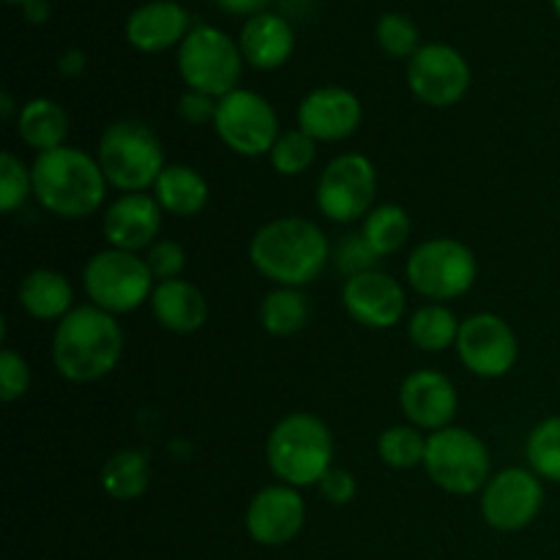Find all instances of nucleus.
Returning a JSON list of instances; mask_svg holds the SVG:
<instances>
[{
    "label": "nucleus",
    "mask_w": 560,
    "mask_h": 560,
    "mask_svg": "<svg viewBox=\"0 0 560 560\" xmlns=\"http://www.w3.org/2000/svg\"><path fill=\"white\" fill-rule=\"evenodd\" d=\"M249 260L277 288H306L326 271L331 246L312 219L277 217L252 235Z\"/></svg>",
    "instance_id": "nucleus-1"
},
{
    "label": "nucleus",
    "mask_w": 560,
    "mask_h": 560,
    "mask_svg": "<svg viewBox=\"0 0 560 560\" xmlns=\"http://www.w3.org/2000/svg\"><path fill=\"white\" fill-rule=\"evenodd\" d=\"M124 355V328L118 317L93 304H80L52 334V364L63 381L85 386L107 377Z\"/></svg>",
    "instance_id": "nucleus-2"
},
{
    "label": "nucleus",
    "mask_w": 560,
    "mask_h": 560,
    "mask_svg": "<svg viewBox=\"0 0 560 560\" xmlns=\"http://www.w3.org/2000/svg\"><path fill=\"white\" fill-rule=\"evenodd\" d=\"M31 175L36 202L58 219H88L102 211L107 200L109 184L98 167V159L82 148L60 145L55 151L36 153Z\"/></svg>",
    "instance_id": "nucleus-3"
},
{
    "label": "nucleus",
    "mask_w": 560,
    "mask_h": 560,
    "mask_svg": "<svg viewBox=\"0 0 560 560\" xmlns=\"http://www.w3.org/2000/svg\"><path fill=\"white\" fill-rule=\"evenodd\" d=\"M266 463L282 485L295 490L317 487L334 468L331 427L315 413H288L268 432Z\"/></svg>",
    "instance_id": "nucleus-4"
},
{
    "label": "nucleus",
    "mask_w": 560,
    "mask_h": 560,
    "mask_svg": "<svg viewBox=\"0 0 560 560\" xmlns=\"http://www.w3.org/2000/svg\"><path fill=\"white\" fill-rule=\"evenodd\" d=\"M96 159L107 184L120 195L153 191L159 175L167 167L156 131L135 118L115 120L102 131Z\"/></svg>",
    "instance_id": "nucleus-5"
},
{
    "label": "nucleus",
    "mask_w": 560,
    "mask_h": 560,
    "mask_svg": "<svg viewBox=\"0 0 560 560\" xmlns=\"http://www.w3.org/2000/svg\"><path fill=\"white\" fill-rule=\"evenodd\" d=\"M408 284L430 304L463 299L479 279V260L474 249L457 238H427L410 252L405 262Z\"/></svg>",
    "instance_id": "nucleus-6"
},
{
    "label": "nucleus",
    "mask_w": 560,
    "mask_h": 560,
    "mask_svg": "<svg viewBox=\"0 0 560 560\" xmlns=\"http://www.w3.org/2000/svg\"><path fill=\"white\" fill-rule=\"evenodd\" d=\"M82 288L93 306L118 317L137 312L142 304H151L156 284L145 257L107 246L85 262Z\"/></svg>",
    "instance_id": "nucleus-7"
},
{
    "label": "nucleus",
    "mask_w": 560,
    "mask_h": 560,
    "mask_svg": "<svg viewBox=\"0 0 560 560\" xmlns=\"http://www.w3.org/2000/svg\"><path fill=\"white\" fill-rule=\"evenodd\" d=\"M424 470L448 495H479L492 476L490 448L465 427H446L427 438Z\"/></svg>",
    "instance_id": "nucleus-8"
},
{
    "label": "nucleus",
    "mask_w": 560,
    "mask_h": 560,
    "mask_svg": "<svg viewBox=\"0 0 560 560\" xmlns=\"http://www.w3.org/2000/svg\"><path fill=\"white\" fill-rule=\"evenodd\" d=\"M244 55L238 42L213 25H195L178 47V74L189 91L224 98L238 91L244 74Z\"/></svg>",
    "instance_id": "nucleus-9"
},
{
    "label": "nucleus",
    "mask_w": 560,
    "mask_h": 560,
    "mask_svg": "<svg viewBox=\"0 0 560 560\" xmlns=\"http://www.w3.org/2000/svg\"><path fill=\"white\" fill-rule=\"evenodd\" d=\"M377 197V170L364 153H342L323 167L315 186L317 211L337 224L364 222Z\"/></svg>",
    "instance_id": "nucleus-10"
},
{
    "label": "nucleus",
    "mask_w": 560,
    "mask_h": 560,
    "mask_svg": "<svg viewBox=\"0 0 560 560\" xmlns=\"http://www.w3.org/2000/svg\"><path fill=\"white\" fill-rule=\"evenodd\" d=\"M213 131L224 142V148L238 156L257 159L271 153L273 142L282 135V126H279L277 109L266 96L238 88L219 98Z\"/></svg>",
    "instance_id": "nucleus-11"
},
{
    "label": "nucleus",
    "mask_w": 560,
    "mask_h": 560,
    "mask_svg": "<svg viewBox=\"0 0 560 560\" xmlns=\"http://www.w3.org/2000/svg\"><path fill=\"white\" fill-rule=\"evenodd\" d=\"M481 517L492 530L517 534L545 509V481L530 468H503L479 492Z\"/></svg>",
    "instance_id": "nucleus-12"
},
{
    "label": "nucleus",
    "mask_w": 560,
    "mask_h": 560,
    "mask_svg": "<svg viewBox=\"0 0 560 560\" xmlns=\"http://www.w3.org/2000/svg\"><path fill=\"white\" fill-rule=\"evenodd\" d=\"M454 350L459 364L481 381H498L509 375L520 359L517 334L495 312H476L465 317Z\"/></svg>",
    "instance_id": "nucleus-13"
},
{
    "label": "nucleus",
    "mask_w": 560,
    "mask_h": 560,
    "mask_svg": "<svg viewBox=\"0 0 560 560\" xmlns=\"http://www.w3.org/2000/svg\"><path fill=\"white\" fill-rule=\"evenodd\" d=\"M408 88L427 107H454L470 88L468 60L452 44H421L419 52L408 60Z\"/></svg>",
    "instance_id": "nucleus-14"
},
{
    "label": "nucleus",
    "mask_w": 560,
    "mask_h": 560,
    "mask_svg": "<svg viewBox=\"0 0 560 560\" xmlns=\"http://www.w3.org/2000/svg\"><path fill=\"white\" fill-rule=\"evenodd\" d=\"M306 503L295 487L268 485L246 506V534L262 547H282L304 530Z\"/></svg>",
    "instance_id": "nucleus-15"
},
{
    "label": "nucleus",
    "mask_w": 560,
    "mask_h": 560,
    "mask_svg": "<svg viewBox=\"0 0 560 560\" xmlns=\"http://www.w3.org/2000/svg\"><path fill=\"white\" fill-rule=\"evenodd\" d=\"M299 129L315 142H342L359 131L364 107L353 91L342 85H320L299 104Z\"/></svg>",
    "instance_id": "nucleus-16"
},
{
    "label": "nucleus",
    "mask_w": 560,
    "mask_h": 560,
    "mask_svg": "<svg viewBox=\"0 0 560 560\" xmlns=\"http://www.w3.org/2000/svg\"><path fill=\"white\" fill-rule=\"evenodd\" d=\"M342 306L359 326L372 331H386L397 326L408 306L402 284L383 271H366L342 284Z\"/></svg>",
    "instance_id": "nucleus-17"
},
{
    "label": "nucleus",
    "mask_w": 560,
    "mask_h": 560,
    "mask_svg": "<svg viewBox=\"0 0 560 560\" xmlns=\"http://www.w3.org/2000/svg\"><path fill=\"white\" fill-rule=\"evenodd\" d=\"M399 408L408 424L421 432H438L452 427L459 410V394L452 377L438 370H416L399 386Z\"/></svg>",
    "instance_id": "nucleus-18"
},
{
    "label": "nucleus",
    "mask_w": 560,
    "mask_h": 560,
    "mask_svg": "<svg viewBox=\"0 0 560 560\" xmlns=\"http://www.w3.org/2000/svg\"><path fill=\"white\" fill-rule=\"evenodd\" d=\"M164 211L153 195H118L102 213V233L107 246L124 252H148L159 238Z\"/></svg>",
    "instance_id": "nucleus-19"
},
{
    "label": "nucleus",
    "mask_w": 560,
    "mask_h": 560,
    "mask_svg": "<svg viewBox=\"0 0 560 560\" xmlns=\"http://www.w3.org/2000/svg\"><path fill=\"white\" fill-rule=\"evenodd\" d=\"M191 20L189 11L175 0H151L135 9L126 20V42L137 52L156 55L180 47L189 36Z\"/></svg>",
    "instance_id": "nucleus-20"
},
{
    "label": "nucleus",
    "mask_w": 560,
    "mask_h": 560,
    "mask_svg": "<svg viewBox=\"0 0 560 560\" xmlns=\"http://www.w3.org/2000/svg\"><path fill=\"white\" fill-rule=\"evenodd\" d=\"M241 55L257 71H273L290 60L295 49V33L284 16L273 11L249 16L238 36Z\"/></svg>",
    "instance_id": "nucleus-21"
},
{
    "label": "nucleus",
    "mask_w": 560,
    "mask_h": 560,
    "mask_svg": "<svg viewBox=\"0 0 560 560\" xmlns=\"http://www.w3.org/2000/svg\"><path fill=\"white\" fill-rule=\"evenodd\" d=\"M151 312L159 326L170 334H197L208 320V301L197 284L189 279H167L156 282L151 295Z\"/></svg>",
    "instance_id": "nucleus-22"
},
{
    "label": "nucleus",
    "mask_w": 560,
    "mask_h": 560,
    "mask_svg": "<svg viewBox=\"0 0 560 560\" xmlns=\"http://www.w3.org/2000/svg\"><path fill=\"white\" fill-rule=\"evenodd\" d=\"M22 312L33 320L60 323L74 310V290L60 271L52 268H36L27 273L16 290Z\"/></svg>",
    "instance_id": "nucleus-23"
},
{
    "label": "nucleus",
    "mask_w": 560,
    "mask_h": 560,
    "mask_svg": "<svg viewBox=\"0 0 560 560\" xmlns=\"http://www.w3.org/2000/svg\"><path fill=\"white\" fill-rule=\"evenodd\" d=\"M151 195L170 217L191 219L208 206L211 189H208V180L202 178L200 170L189 167V164H167Z\"/></svg>",
    "instance_id": "nucleus-24"
},
{
    "label": "nucleus",
    "mask_w": 560,
    "mask_h": 560,
    "mask_svg": "<svg viewBox=\"0 0 560 560\" xmlns=\"http://www.w3.org/2000/svg\"><path fill=\"white\" fill-rule=\"evenodd\" d=\"M16 135L36 153H47L66 145L69 115H66L63 104L44 96L25 102L20 107V115H16Z\"/></svg>",
    "instance_id": "nucleus-25"
},
{
    "label": "nucleus",
    "mask_w": 560,
    "mask_h": 560,
    "mask_svg": "<svg viewBox=\"0 0 560 560\" xmlns=\"http://www.w3.org/2000/svg\"><path fill=\"white\" fill-rule=\"evenodd\" d=\"M98 481L113 501H137L151 487V459L140 448H120L104 463Z\"/></svg>",
    "instance_id": "nucleus-26"
},
{
    "label": "nucleus",
    "mask_w": 560,
    "mask_h": 560,
    "mask_svg": "<svg viewBox=\"0 0 560 560\" xmlns=\"http://www.w3.org/2000/svg\"><path fill=\"white\" fill-rule=\"evenodd\" d=\"M410 233H413V219L397 202H383L375 206L361 222V235L370 244V249L377 257H392L394 252L402 249L408 244Z\"/></svg>",
    "instance_id": "nucleus-27"
},
{
    "label": "nucleus",
    "mask_w": 560,
    "mask_h": 560,
    "mask_svg": "<svg viewBox=\"0 0 560 560\" xmlns=\"http://www.w3.org/2000/svg\"><path fill=\"white\" fill-rule=\"evenodd\" d=\"M310 320V301L301 288H273L260 304V326L271 337L288 339L304 331Z\"/></svg>",
    "instance_id": "nucleus-28"
},
{
    "label": "nucleus",
    "mask_w": 560,
    "mask_h": 560,
    "mask_svg": "<svg viewBox=\"0 0 560 560\" xmlns=\"http://www.w3.org/2000/svg\"><path fill=\"white\" fill-rule=\"evenodd\" d=\"M459 326L463 323L448 306L424 304L408 317V339L424 353H443L457 345Z\"/></svg>",
    "instance_id": "nucleus-29"
},
{
    "label": "nucleus",
    "mask_w": 560,
    "mask_h": 560,
    "mask_svg": "<svg viewBox=\"0 0 560 560\" xmlns=\"http://www.w3.org/2000/svg\"><path fill=\"white\" fill-rule=\"evenodd\" d=\"M427 438L413 424H394L386 427L377 438V457L392 470H413L424 468L427 457Z\"/></svg>",
    "instance_id": "nucleus-30"
},
{
    "label": "nucleus",
    "mask_w": 560,
    "mask_h": 560,
    "mask_svg": "<svg viewBox=\"0 0 560 560\" xmlns=\"http://www.w3.org/2000/svg\"><path fill=\"white\" fill-rule=\"evenodd\" d=\"M525 459L541 481L560 485V416H550L530 430L525 438Z\"/></svg>",
    "instance_id": "nucleus-31"
},
{
    "label": "nucleus",
    "mask_w": 560,
    "mask_h": 560,
    "mask_svg": "<svg viewBox=\"0 0 560 560\" xmlns=\"http://www.w3.org/2000/svg\"><path fill=\"white\" fill-rule=\"evenodd\" d=\"M315 156H317V142L312 140L310 135H304L299 126H295V129L282 131L279 140L273 142L271 153H268L271 167L277 170L279 175H288V178H295V175L306 173V170L312 167V162H315Z\"/></svg>",
    "instance_id": "nucleus-32"
},
{
    "label": "nucleus",
    "mask_w": 560,
    "mask_h": 560,
    "mask_svg": "<svg viewBox=\"0 0 560 560\" xmlns=\"http://www.w3.org/2000/svg\"><path fill=\"white\" fill-rule=\"evenodd\" d=\"M27 197H33L31 167L16 153L3 151L0 153V211H20Z\"/></svg>",
    "instance_id": "nucleus-33"
},
{
    "label": "nucleus",
    "mask_w": 560,
    "mask_h": 560,
    "mask_svg": "<svg viewBox=\"0 0 560 560\" xmlns=\"http://www.w3.org/2000/svg\"><path fill=\"white\" fill-rule=\"evenodd\" d=\"M375 36H377V44H381L383 52L392 55V58L410 60L421 47L419 27H416V22L410 20V16L397 14V11H392V14H383L381 20H377Z\"/></svg>",
    "instance_id": "nucleus-34"
},
{
    "label": "nucleus",
    "mask_w": 560,
    "mask_h": 560,
    "mask_svg": "<svg viewBox=\"0 0 560 560\" xmlns=\"http://www.w3.org/2000/svg\"><path fill=\"white\" fill-rule=\"evenodd\" d=\"M377 260H381V257L370 249V244H366L361 233L345 235V238L339 241L337 249H334V266H337V271L342 273L345 279H353L359 277V273L375 271Z\"/></svg>",
    "instance_id": "nucleus-35"
},
{
    "label": "nucleus",
    "mask_w": 560,
    "mask_h": 560,
    "mask_svg": "<svg viewBox=\"0 0 560 560\" xmlns=\"http://www.w3.org/2000/svg\"><path fill=\"white\" fill-rule=\"evenodd\" d=\"M27 388H31V364L14 348H3L0 353V399L11 405L25 397Z\"/></svg>",
    "instance_id": "nucleus-36"
},
{
    "label": "nucleus",
    "mask_w": 560,
    "mask_h": 560,
    "mask_svg": "<svg viewBox=\"0 0 560 560\" xmlns=\"http://www.w3.org/2000/svg\"><path fill=\"white\" fill-rule=\"evenodd\" d=\"M145 262L151 268L156 282H167V279H180L186 268V249L173 238H162L145 252Z\"/></svg>",
    "instance_id": "nucleus-37"
},
{
    "label": "nucleus",
    "mask_w": 560,
    "mask_h": 560,
    "mask_svg": "<svg viewBox=\"0 0 560 560\" xmlns=\"http://www.w3.org/2000/svg\"><path fill=\"white\" fill-rule=\"evenodd\" d=\"M317 492H320L323 501H328L331 506H348V503L355 501V495H359V485H355V476L350 474V470L334 465V468L320 479Z\"/></svg>",
    "instance_id": "nucleus-38"
},
{
    "label": "nucleus",
    "mask_w": 560,
    "mask_h": 560,
    "mask_svg": "<svg viewBox=\"0 0 560 560\" xmlns=\"http://www.w3.org/2000/svg\"><path fill=\"white\" fill-rule=\"evenodd\" d=\"M219 98L208 96V93L200 91H186L184 96L178 98V115L189 126H213V118H217Z\"/></svg>",
    "instance_id": "nucleus-39"
},
{
    "label": "nucleus",
    "mask_w": 560,
    "mask_h": 560,
    "mask_svg": "<svg viewBox=\"0 0 560 560\" xmlns=\"http://www.w3.org/2000/svg\"><path fill=\"white\" fill-rule=\"evenodd\" d=\"M217 3H219V9H224L228 14L246 16V20H249V16L262 14L271 0H217Z\"/></svg>",
    "instance_id": "nucleus-40"
},
{
    "label": "nucleus",
    "mask_w": 560,
    "mask_h": 560,
    "mask_svg": "<svg viewBox=\"0 0 560 560\" xmlns=\"http://www.w3.org/2000/svg\"><path fill=\"white\" fill-rule=\"evenodd\" d=\"M88 58L80 52V49H66L63 55L58 58V71L63 77H80L85 71Z\"/></svg>",
    "instance_id": "nucleus-41"
},
{
    "label": "nucleus",
    "mask_w": 560,
    "mask_h": 560,
    "mask_svg": "<svg viewBox=\"0 0 560 560\" xmlns=\"http://www.w3.org/2000/svg\"><path fill=\"white\" fill-rule=\"evenodd\" d=\"M22 14H25V20L33 22V25H42V22L49 20V3L47 0H27V3L22 5Z\"/></svg>",
    "instance_id": "nucleus-42"
},
{
    "label": "nucleus",
    "mask_w": 560,
    "mask_h": 560,
    "mask_svg": "<svg viewBox=\"0 0 560 560\" xmlns=\"http://www.w3.org/2000/svg\"><path fill=\"white\" fill-rule=\"evenodd\" d=\"M14 113L20 115V109H16V104H14V98H11V93L5 91L3 96H0V118L11 120V118H14Z\"/></svg>",
    "instance_id": "nucleus-43"
},
{
    "label": "nucleus",
    "mask_w": 560,
    "mask_h": 560,
    "mask_svg": "<svg viewBox=\"0 0 560 560\" xmlns=\"http://www.w3.org/2000/svg\"><path fill=\"white\" fill-rule=\"evenodd\" d=\"M552 9H556V14H558V20H560V0H552Z\"/></svg>",
    "instance_id": "nucleus-44"
},
{
    "label": "nucleus",
    "mask_w": 560,
    "mask_h": 560,
    "mask_svg": "<svg viewBox=\"0 0 560 560\" xmlns=\"http://www.w3.org/2000/svg\"><path fill=\"white\" fill-rule=\"evenodd\" d=\"M5 3H14V5H25L27 0H5Z\"/></svg>",
    "instance_id": "nucleus-45"
}]
</instances>
